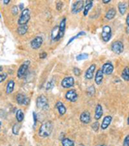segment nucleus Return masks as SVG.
<instances>
[{"mask_svg":"<svg viewBox=\"0 0 129 146\" xmlns=\"http://www.w3.org/2000/svg\"><path fill=\"white\" fill-rule=\"evenodd\" d=\"M103 74L102 69H99L96 71V74H95V83L97 85H101L103 82Z\"/></svg>","mask_w":129,"mask_h":146,"instance_id":"6ab92c4d","label":"nucleus"},{"mask_svg":"<svg viewBox=\"0 0 129 146\" xmlns=\"http://www.w3.org/2000/svg\"><path fill=\"white\" fill-rule=\"evenodd\" d=\"M118 9H119L120 13L121 15H124L126 11V5L125 3H120L118 5Z\"/></svg>","mask_w":129,"mask_h":146,"instance_id":"cd10ccee","label":"nucleus"},{"mask_svg":"<svg viewBox=\"0 0 129 146\" xmlns=\"http://www.w3.org/2000/svg\"><path fill=\"white\" fill-rule=\"evenodd\" d=\"M73 73H74L75 75L79 76V75L81 74V70H80L78 68H73Z\"/></svg>","mask_w":129,"mask_h":146,"instance_id":"f704fd0d","label":"nucleus"},{"mask_svg":"<svg viewBox=\"0 0 129 146\" xmlns=\"http://www.w3.org/2000/svg\"><path fill=\"white\" fill-rule=\"evenodd\" d=\"M128 5H129V2H128Z\"/></svg>","mask_w":129,"mask_h":146,"instance_id":"603ef678","label":"nucleus"},{"mask_svg":"<svg viewBox=\"0 0 129 146\" xmlns=\"http://www.w3.org/2000/svg\"><path fill=\"white\" fill-rule=\"evenodd\" d=\"M39 57L41 58V59H44V58H46V57H47V53H46V52H43V53L40 54Z\"/></svg>","mask_w":129,"mask_h":146,"instance_id":"a19ab883","label":"nucleus"},{"mask_svg":"<svg viewBox=\"0 0 129 146\" xmlns=\"http://www.w3.org/2000/svg\"><path fill=\"white\" fill-rule=\"evenodd\" d=\"M126 24H127V26L129 27V14L126 16Z\"/></svg>","mask_w":129,"mask_h":146,"instance_id":"79ce46f5","label":"nucleus"},{"mask_svg":"<svg viewBox=\"0 0 129 146\" xmlns=\"http://www.w3.org/2000/svg\"><path fill=\"white\" fill-rule=\"evenodd\" d=\"M30 18V11L28 9H24L22 13L21 16L18 19V24L19 25H27V23L29 21Z\"/></svg>","mask_w":129,"mask_h":146,"instance_id":"f03ea898","label":"nucleus"},{"mask_svg":"<svg viewBox=\"0 0 129 146\" xmlns=\"http://www.w3.org/2000/svg\"><path fill=\"white\" fill-rule=\"evenodd\" d=\"M20 146H22V145H20Z\"/></svg>","mask_w":129,"mask_h":146,"instance_id":"5fc2aeb1","label":"nucleus"},{"mask_svg":"<svg viewBox=\"0 0 129 146\" xmlns=\"http://www.w3.org/2000/svg\"><path fill=\"white\" fill-rule=\"evenodd\" d=\"M111 121H112V117H111V116H106L105 118L103 119V122H102L101 129H102V130H106V129L109 126Z\"/></svg>","mask_w":129,"mask_h":146,"instance_id":"dca6fc26","label":"nucleus"},{"mask_svg":"<svg viewBox=\"0 0 129 146\" xmlns=\"http://www.w3.org/2000/svg\"><path fill=\"white\" fill-rule=\"evenodd\" d=\"M93 6V1H87L86 5H84V16H87L88 12Z\"/></svg>","mask_w":129,"mask_h":146,"instance_id":"393cba45","label":"nucleus"},{"mask_svg":"<svg viewBox=\"0 0 129 146\" xmlns=\"http://www.w3.org/2000/svg\"><path fill=\"white\" fill-rule=\"evenodd\" d=\"M95 146H106L105 144H97V145H95Z\"/></svg>","mask_w":129,"mask_h":146,"instance_id":"49530a36","label":"nucleus"},{"mask_svg":"<svg viewBox=\"0 0 129 146\" xmlns=\"http://www.w3.org/2000/svg\"><path fill=\"white\" fill-rule=\"evenodd\" d=\"M16 120L18 121V123L22 122L24 119V114L22 112V110H17L16 112Z\"/></svg>","mask_w":129,"mask_h":146,"instance_id":"bb28decb","label":"nucleus"},{"mask_svg":"<svg viewBox=\"0 0 129 146\" xmlns=\"http://www.w3.org/2000/svg\"><path fill=\"white\" fill-rule=\"evenodd\" d=\"M54 86V84H53V82L51 80V81H49L47 84V86H46V89L47 90H49V89H51V88H53V86Z\"/></svg>","mask_w":129,"mask_h":146,"instance_id":"c9c22d12","label":"nucleus"},{"mask_svg":"<svg viewBox=\"0 0 129 146\" xmlns=\"http://www.w3.org/2000/svg\"><path fill=\"white\" fill-rule=\"evenodd\" d=\"M95 94V89L94 86H90V87H88L87 89V95L89 96H93Z\"/></svg>","mask_w":129,"mask_h":146,"instance_id":"c756f323","label":"nucleus"},{"mask_svg":"<svg viewBox=\"0 0 129 146\" xmlns=\"http://www.w3.org/2000/svg\"><path fill=\"white\" fill-rule=\"evenodd\" d=\"M3 3H4L5 5H8V4L10 3V1H9V0H7V1H4Z\"/></svg>","mask_w":129,"mask_h":146,"instance_id":"c03bdc74","label":"nucleus"},{"mask_svg":"<svg viewBox=\"0 0 129 146\" xmlns=\"http://www.w3.org/2000/svg\"><path fill=\"white\" fill-rule=\"evenodd\" d=\"M16 102L19 105H28L29 103V99L25 97L22 94H18L16 95Z\"/></svg>","mask_w":129,"mask_h":146,"instance_id":"ddd939ff","label":"nucleus"},{"mask_svg":"<svg viewBox=\"0 0 129 146\" xmlns=\"http://www.w3.org/2000/svg\"><path fill=\"white\" fill-rule=\"evenodd\" d=\"M53 124L51 121L44 122L39 129V136L41 137H49L53 131Z\"/></svg>","mask_w":129,"mask_h":146,"instance_id":"f257e3e1","label":"nucleus"},{"mask_svg":"<svg viewBox=\"0 0 129 146\" xmlns=\"http://www.w3.org/2000/svg\"><path fill=\"white\" fill-rule=\"evenodd\" d=\"M56 108L58 109V111L60 114V116L64 115V113L66 112V106H64V104L61 101H58L56 103Z\"/></svg>","mask_w":129,"mask_h":146,"instance_id":"aec40b11","label":"nucleus"},{"mask_svg":"<svg viewBox=\"0 0 129 146\" xmlns=\"http://www.w3.org/2000/svg\"><path fill=\"white\" fill-rule=\"evenodd\" d=\"M19 9H20V10H22V11H23V4H20Z\"/></svg>","mask_w":129,"mask_h":146,"instance_id":"37998d69","label":"nucleus"},{"mask_svg":"<svg viewBox=\"0 0 129 146\" xmlns=\"http://www.w3.org/2000/svg\"><path fill=\"white\" fill-rule=\"evenodd\" d=\"M28 65H29V62L28 61V62H25L24 63H22V64L20 66V68H19V69H18V71H17V78L22 79V78L26 74V72H27V70H28Z\"/></svg>","mask_w":129,"mask_h":146,"instance_id":"0eeeda50","label":"nucleus"},{"mask_svg":"<svg viewBox=\"0 0 129 146\" xmlns=\"http://www.w3.org/2000/svg\"><path fill=\"white\" fill-rule=\"evenodd\" d=\"M127 124H128V125H129V116H128V118H127Z\"/></svg>","mask_w":129,"mask_h":146,"instance_id":"09e8293b","label":"nucleus"},{"mask_svg":"<svg viewBox=\"0 0 129 146\" xmlns=\"http://www.w3.org/2000/svg\"><path fill=\"white\" fill-rule=\"evenodd\" d=\"M91 128H92V130H93V131H98V128H99V123H98L97 121L95 122V123H93V124L91 125Z\"/></svg>","mask_w":129,"mask_h":146,"instance_id":"473e14b6","label":"nucleus"},{"mask_svg":"<svg viewBox=\"0 0 129 146\" xmlns=\"http://www.w3.org/2000/svg\"><path fill=\"white\" fill-rule=\"evenodd\" d=\"M62 145L63 146H75V143L67 137H64L62 139Z\"/></svg>","mask_w":129,"mask_h":146,"instance_id":"5701e85b","label":"nucleus"},{"mask_svg":"<svg viewBox=\"0 0 129 146\" xmlns=\"http://www.w3.org/2000/svg\"><path fill=\"white\" fill-rule=\"evenodd\" d=\"M66 18H63L62 21L60 22V24L59 25V37L60 39L64 36V31H66Z\"/></svg>","mask_w":129,"mask_h":146,"instance_id":"a211bd4d","label":"nucleus"},{"mask_svg":"<svg viewBox=\"0 0 129 146\" xmlns=\"http://www.w3.org/2000/svg\"><path fill=\"white\" fill-rule=\"evenodd\" d=\"M78 146H84V144H78Z\"/></svg>","mask_w":129,"mask_h":146,"instance_id":"8fccbe9b","label":"nucleus"},{"mask_svg":"<svg viewBox=\"0 0 129 146\" xmlns=\"http://www.w3.org/2000/svg\"><path fill=\"white\" fill-rule=\"evenodd\" d=\"M14 87H15V81L13 80H9V82L7 83V86H6V94H11L14 90Z\"/></svg>","mask_w":129,"mask_h":146,"instance_id":"412c9836","label":"nucleus"},{"mask_svg":"<svg viewBox=\"0 0 129 146\" xmlns=\"http://www.w3.org/2000/svg\"><path fill=\"white\" fill-rule=\"evenodd\" d=\"M88 56L89 55L87 54H79V55L77 56V61H82V60L87 59Z\"/></svg>","mask_w":129,"mask_h":146,"instance_id":"2f4dec72","label":"nucleus"},{"mask_svg":"<svg viewBox=\"0 0 129 146\" xmlns=\"http://www.w3.org/2000/svg\"><path fill=\"white\" fill-rule=\"evenodd\" d=\"M84 1H77L72 5V14H78L84 9Z\"/></svg>","mask_w":129,"mask_h":146,"instance_id":"1a4fd4ad","label":"nucleus"},{"mask_svg":"<svg viewBox=\"0 0 129 146\" xmlns=\"http://www.w3.org/2000/svg\"><path fill=\"white\" fill-rule=\"evenodd\" d=\"M121 77L126 81H128L129 80V68L126 67L124 68V70L122 71V74H121Z\"/></svg>","mask_w":129,"mask_h":146,"instance_id":"a878e982","label":"nucleus"},{"mask_svg":"<svg viewBox=\"0 0 129 146\" xmlns=\"http://www.w3.org/2000/svg\"><path fill=\"white\" fill-rule=\"evenodd\" d=\"M123 146H129V135L126 136V137L123 141Z\"/></svg>","mask_w":129,"mask_h":146,"instance_id":"72a5a7b5","label":"nucleus"},{"mask_svg":"<svg viewBox=\"0 0 129 146\" xmlns=\"http://www.w3.org/2000/svg\"><path fill=\"white\" fill-rule=\"evenodd\" d=\"M115 14H116V11L114 8H111L107 11V13L105 15V18L107 20H112L115 17Z\"/></svg>","mask_w":129,"mask_h":146,"instance_id":"4be33fe9","label":"nucleus"},{"mask_svg":"<svg viewBox=\"0 0 129 146\" xmlns=\"http://www.w3.org/2000/svg\"><path fill=\"white\" fill-rule=\"evenodd\" d=\"M84 35H85V32H84V31H82V32H79V33H78L77 36H73V37H72V38L69 40V42H67V45H68V44H70V43H71V42H72L73 40H74V39H76V38H78V37L81 36H84Z\"/></svg>","mask_w":129,"mask_h":146,"instance_id":"7c9ffc66","label":"nucleus"},{"mask_svg":"<svg viewBox=\"0 0 129 146\" xmlns=\"http://www.w3.org/2000/svg\"><path fill=\"white\" fill-rule=\"evenodd\" d=\"M95 68H96V66L95 64H92L90 66V68H88V69L86 70V73H85V78L86 79L91 80L93 78L95 71Z\"/></svg>","mask_w":129,"mask_h":146,"instance_id":"4468645a","label":"nucleus"},{"mask_svg":"<svg viewBox=\"0 0 129 146\" xmlns=\"http://www.w3.org/2000/svg\"><path fill=\"white\" fill-rule=\"evenodd\" d=\"M103 107L101 105H97L95 106V119L96 120H98L102 118L103 116Z\"/></svg>","mask_w":129,"mask_h":146,"instance_id":"f3484780","label":"nucleus"},{"mask_svg":"<svg viewBox=\"0 0 129 146\" xmlns=\"http://www.w3.org/2000/svg\"><path fill=\"white\" fill-rule=\"evenodd\" d=\"M28 29V28L27 25H20V26L17 28V33H18L19 35L22 36V35H24V34L27 33Z\"/></svg>","mask_w":129,"mask_h":146,"instance_id":"b1692460","label":"nucleus"},{"mask_svg":"<svg viewBox=\"0 0 129 146\" xmlns=\"http://www.w3.org/2000/svg\"><path fill=\"white\" fill-rule=\"evenodd\" d=\"M36 106L40 109H47L48 106V100L47 99L43 96L41 95L36 99Z\"/></svg>","mask_w":129,"mask_h":146,"instance_id":"20e7f679","label":"nucleus"},{"mask_svg":"<svg viewBox=\"0 0 129 146\" xmlns=\"http://www.w3.org/2000/svg\"><path fill=\"white\" fill-rule=\"evenodd\" d=\"M0 126H1V123H0Z\"/></svg>","mask_w":129,"mask_h":146,"instance_id":"3c124183","label":"nucleus"},{"mask_svg":"<svg viewBox=\"0 0 129 146\" xmlns=\"http://www.w3.org/2000/svg\"><path fill=\"white\" fill-rule=\"evenodd\" d=\"M42 42H43V39L41 36H36V38H34L33 40L31 41L30 42V45H31V48H34V49H38L41 48V46L42 45Z\"/></svg>","mask_w":129,"mask_h":146,"instance_id":"6e6552de","label":"nucleus"},{"mask_svg":"<svg viewBox=\"0 0 129 146\" xmlns=\"http://www.w3.org/2000/svg\"><path fill=\"white\" fill-rule=\"evenodd\" d=\"M3 70V67L2 66H0V72H1Z\"/></svg>","mask_w":129,"mask_h":146,"instance_id":"de8ad7c7","label":"nucleus"},{"mask_svg":"<svg viewBox=\"0 0 129 146\" xmlns=\"http://www.w3.org/2000/svg\"><path fill=\"white\" fill-rule=\"evenodd\" d=\"M74 78L72 76H68L66 77L64 79L62 80L61 81V86L64 87V88H70V87L74 86Z\"/></svg>","mask_w":129,"mask_h":146,"instance_id":"423d86ee","label":"nucleus"},{"mask_svg":"<svg viewBox=\"0 0 129 146\" xmlns=\"http://www.w3.org/2000/svg\"><path fill=\"white\" fill-rule=\"evenodd\" d=\"M102 71L103 74H107L109 75L113 73L114 71V66L112 65V63L110 62H107L105 64H103V68H102Z\"/></svg>","mask_w":129,"mask_h":146,"instance_id":"9d476101","label":"nucleus"},{"mask_svg":"<svg viewBox=\"0 0 129 146\" xmlns=\"http://www.w3.org/2000/svg\"><path fill=\"white\" fill-rule=\"evenodd\" d=\"M66 99L71 102H76L78 100V94L75 90H69L66 94Z\"/></svg>","mask_w":129,"mask_h":146,"instance_id":"9b49d317","label":"nucleus"},{"mask_svg":"<svg viewBox=\"0 0 129 146\" xmlns=\"http://www.w3.org/2000/svg\"><path fill=\"white\" fill-rule=\"evenodd\" d=\"M51 39L52 41H59L60 40L59 37V26H55L53 31H52V34H51Z\"/></svg>","mask_w":129,"mask_h":146,"instance_id":"2eb2a0df","label":"nucleus"},{"mask_svg":"<svg viewBox=\"0 0 129 146\" xmlns=\"http://www.w3.org/2000/svg\"><path fill=\"white\" fill-rule=\"evenodd\" d=\"M0 17H1V16H0Z\"/></svg>","mask_w":129,"mask_h":146,"instance_id":"864d4df0","label":"nucleus"},{"mask_svg":"<svg viewBox=\"0 0 129 146\" xmlns=\"http://www.w3.org/2000/svg\"><path fill=\"white\" fill-rule=\"evenodd\" d=\"M80 121L83 124H89L91 121V117L90 113L89 111H84L80 115Z\"/></svg>","mask_w":129,"mask_h":146,"instance_id":"f8f14e48","label":"nucleus"},{"mask_svg":"<svg viewBox=\"0 0 129 146\" xmlns=\"http://www.w3.org/2000/svg\"><path fill=\"white\" fill-rule=\"evenodd\" d=\"M7 78V74H0V83L5 81Z\"/></svg>","mask_w":129,"mask_h":146,"instance_id":"e433bc0d","label":"nucleus"},{"mask_svg":"<svg viewBox=\"0 0 129 146\" xmlns=\"http://www.w3.org/2000/svg\"><path fill=\"white\" fill-rule=\"evenodd\" d=\"M20 128H21V125L19 123L17 124H15L13 125V128H12V132L14 135H18L19 134V131H20Z\"/></svg>","mask_w":129,"mask_h":146,"instance_id":"c85d7f7f","label":"nucleus"},{"mask_svg":"<svg viewBox=\"0 0 129 146\" xmlns=\"http://www.w3.org/2000/svg\"><path fill=\"white\" fill-rule=\"evenodd\" d=\"M112 36V31L111 28L109 25H104L103 27V31H102V37L104 42H109Z\"/></svg>","mask_w":129,"mask_h":146,"instance_id":"7ed1b4c3","label":"nucleus"},{"mask_svg":"<svg viewBox=\"0 0 129 146\" xmlns=\"http://www.w3.org/2000/svg\"><path fill=\"white\" fill-rule=\"evenodd\" d=\"M62 7H63V3L62 2H58L57 3V6H56L57 10L58 11H60L62 9Z\"/></svg>","mask_w":129,"mask_h":146,"instance_id":"4c0bfd02","label":"nucleus"},{"mask_svg":"<svg viewBox=\"0 0 129 146\" xmlns=\"http://www.w3.org/2000/svg\"><path fill=\"white\" fill-rule=\"evenodd\" d=\"M111 48H112V51L115 54H120L123 52V50H124V45H123V43L120 41H116V42H115L112 44Z\"/></svg>","mask_w":129,"mask_h":146,"instance_id":"39448f33","label":"nucleus"},{"mask_svg":"<svg viewBox=\"0 0 129 146\" xmlns=\"http://www.w3.org/2000/svg\"><path fill=\"white\" fill-rule=\"evenodd\" d=\"M104 4H109V3H110V0H109V1H103Z\"/></svg>","mask_w":129,"mask_h":146,"instance_id":"a18cd8bd","label":"nucleus"},{"mask_svg":"<svg viewBox=\"0 0 129 146\" xmlns=\"http://www.w3.org/2000/svg\"><path fill=\"white\" fill-rule=\"evenodd\" d=\"M11 11H12V13H13L14 15H16L17 12H18V8H17V6H14V7L12 8V10H11Z\"/></svg>","mask_w":129,"mask_h":146,"instance_id":"ea45409f","label":"nucleus"},{"mask_svg":"<svg viewBox=\"0 0 129 146\" xmlns=\"http://www.w3.org/2000/svg\"><path fill=\"white\" fill-rule=\"evenodd\" d=\"M33 118H34V127H36V122H37V119H36V113L35 111L33 112Z\"/></svg>","mask_w":129,"mask_h":146,"instance_id":"58836bf2","label":"nucleus"}]
</instances>
